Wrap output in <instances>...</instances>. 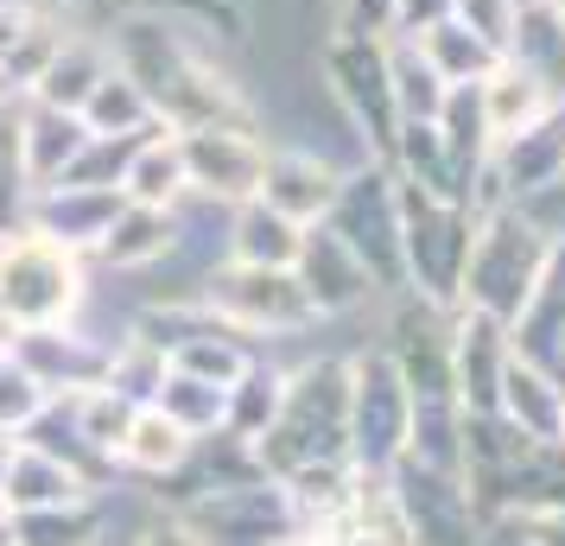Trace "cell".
<instances>
[{
	"label": "cell",
	"instance_id": "obj_1",
	"mask_svg": "<svg viewBox=\"0 0 565 546\" xmlns=\"http://www.w3.org/2000/svg\"><path fill=\"white\" fill-rule=\"evenodd\" d=\"M108 52L147 89L159 128L179 133V128H204V121H255V96L216 57V39L179 26L166 13H115Z\"/></svg>",
	"mask_w": 565,
	"mask_h": 546
},
{
	"label": "cell",
	"instance_id": "obj_2",
	"mask_svg": "<svg viewBox=\"0 0 565 546\" xmlns=\"http://www.w3.org/2000/svg\"><path fill=\"white\" fill-rule=\"evenodd\" d=\"M248 451H255V464L267 477H292L299 464L350 458V368L337 356L286 368L280 414L267 419V432Z\"/></svg>",
	"mask_w": 565,
	"mask_h": 546
},
{
	"label": "cell",
	"instance_id": "obj_3",
	"mask_svg": "<svg viewBox=\"0 0 565 546\" xmlns=\"http://www.w3.org/2000/svg\"><path fill=\"white\" fill-rule=\"evenodd\" d=\"M546 255H553V235L540 229L521 204L477 210V235H470V260H463V280H458V306L514 324L540 280V267H546Z\"/></svg>",
	"mask_w": 565,
	"mask_h": 546
},
{
	"label": "cell",
	"instance_id": "obj_4",
	"mask_svg": "<svg viewBox=\"0 0 565 546\" xmlns=\"http://www.w3.org/2000/svg\"><path fill=\"white\" fill-rule=\"evenodd\" d=\"M89 306V260L57 248L39 229L0 235V338L7 331H39V324H71Z\"/></svg>",
	"mask_w": 565,
	"mask_h": 546
},
{
	"label": "cell",
	"instance_id": "obj_5",
	"mask_svg": "<svg viewBox=\"0 0 565 546\" xmlns=\"http://www.w3.org/2000/svg\"><path fill=\"white\" fill-rule=\"evenodd\" d=\"M394 184H401V292L458 312V280L470 260L477 210L458 197H438V191H419L407 179Z\"/></svg>",
	"mask_w": 565,
	"mask_h": 546
},
{
	"label": "cell",
	"instance_id": "obj_6",
	"mask_svg": "<svg viewBox=\"0 0 565 546\" xmlns=\"http://www.w3.org/2000/svg\"><path fill=\"white\" fill-rule=\"evenodd\" d=\"M311 64H318V83H324L331 108L350 121V133L362 140V153L387 159L394 128H401V115H394V83H387V39L324 32Z\"/></svg>",
	"mask_w": 565,
	"mask_h": 546
},
{
	"label": "cell",
	"instance_id": "obj_7",
	"mask_svg": "<svg viewBox=\"0 0 565 546\" xmlns=\"http://www.w3.org/2000/svg\"><path fill=\"white\" fill-rule=\"evenodd\" d=\"M191 299H204L210 318H223L230 331L242 338H299L318 324V306H311V292L299 287V274L292 267H242V260H216L198 292Z\"/></svg>",
	"mask_w": 565,
	"mask_h": 546
},
{
	"label": "cell",
	"instance_id": "obj_8",
	"mask_svg": "<svg viewBox=\"0 0 565 546\" xmlns=\"http://www.w3.org/2000/svg\"><path fill=\"white\" fill-rule=\"evenodd\" d=\"M324 223L362 255L375 292H401V184L387 172V159H362L343 172Z\"/></svg>",
	"mask_w": 565,
	"mask_h": 546
},
{
	"label": "cell",
	"instance_id": "obj_9",
	"mask_svg": "<svg viewBox=\"0 0 565 546\" xmlns=\"http://www.w3.org/2000/svg\"><path fill=\"white\" fill-rule=\"evenodd\" d=\"M343 368H350V464L394 470L407 458V426H413L407 375L387 350H356Z\"/></svg>",
	"mask_w": 565,
	"mask_h": 546
},
{
	"label": "cell",
	"instance_id": "obj_10",
	"mask_svg": "<svg viewBox=\"0 0 565 546\" xmlns=\"http://www.w3.org/2000/svg\"><path fill=\"white\" fill-rule=\"evenodd\" d=\"M179 521L204 546H274L299 534V508L280 477H242L210 495H191V502H179Z\"/></svg>",
	"mask_w": 565,
	"mask_h": 546
},
{
	"label": "cell",
	"instance_id": "obj_11",
	"mask_svg": "<svg viewBox=\"0 0 565 546\" xmlns=\"http://www.w3.org/2000/svg\"><path fill=\"white\" fill-rule=\"evenodd\" d=\"M184 153V191L204 204H248L260 197V172H267V140L255 121H204V128H179Z\"/></svg>",
	"mask_w": 565,
	"mask_h": 546
},
{
	"label": "cell",
	"instance_id": "obj_12",
	"mask_svg": "<svg viewBox=\"0 0 565 546\" xmlns=\"http://www.w3.org/2000/svg\"><path fill=\"white\" fill-rule=\"evenodd\" d=\"M7 350L13 363L26 368L39 394H83V388H103L108 382V338H89L83 318L71 324H39V331H7Z\"/></svg>",
	"mask_w": 565,
	"mask_h": 546
},
{
	"label": "cell",
	"instance_id": "obj_13",
	"mask_svg": "<svg viewBox=\"0 0 565 546\" xmlns=\"http://www.w3.org/2000/svg\"><path fill=\"white\" fill-rule=\"evenodd\" d=\"M387 495L407 521L413 546H470V490L451 470H426L401 458L387 470Z\"/></svg>",
	"mask_w": 565,
	"mask_h": 546
},
{
	"label": "cell",
	"instance_id": "obj_14",
	"mask_svg": "<svg viewBox=\"0 0 565 546\" xmlns=\"http://www.w3.org/2000/svg\"><path fill=\"white\" fill-rule=\"evenodd\" d=\"M514 343L509 324L489 312L458 306L451 312V394L463 414H495L502 407V368H509Z\"/></svg>",
	"mask_w": 565,
	"mask_h": 546
},
{
	"label": "cell",
	"instance_id": "obj_15",
	"mask_svg": "<svg viewBox=\"0 0 565 546\" xmlns=\"http://www.w3.org/2000/svg\"><path fill=\"white\" fill-rule=\"evenodd\" d=\"M343 159L318 153V147H267V172H260V204H274L280 216H292L299 229L324 223L343 184Z\"/></svg>",
	"mask_w": 565,
	"mask_h": 546
},
{
	"label": "cell",
	"instance_id": "obj_16",
	"mask_svg": "<svg viewBox=\"0 0 565 546\" xmlns=\"http://www.w3.org/2000/svg\"><path fill=\"white\" fill-rule=\"evenodd\" d=\"M489 179L502 184V197H534L546 184H565V96L540 121L489 147Z\"/></svg>",
	"mask_w": 565,
	"mask_h": 546
},
{
	"label": "cell",
	"instance_id": "obj_17",
	"mask_svg": "<svg viewBox=\"0 0 565 546\" xmlns=\"http://www.w3.org/2000/svg\"><path fill=\"white\" fill-rule=\"evenodd\" d=\"M292 274H299V287L311 292L318 318L356 312L362 299L375 292L369 267H362V255L331 229V223H311V229H306V242H299V260H292Z\"/></svg>",
	"mask_w": 565,
	"mask_h": 546
},
{
	"label": "cell",
	"instance_id": "obj_18",
	"mask_svg": "<svg viewBox=\"0 0 565 546\" xmlns=\"http://www.w3.org/2000/svg\"><path fill=\"white\" fill-rule=\"evenodd\" d=\"M115 210H121V191H108V184H45L26 210V229L52 235L57 248L89 260L115 223Z\"/></svg>",
	"mask_w": 565,
	"mask_h": 546
},
{
	"label": "cell",
	"instance_id": "obj_19",
	"mask_svg": "<svg viewBox=\"0 0 565 546\" xmlns=\"http://www.w3.org/2000/svg\"><path fill=\"white\" fill-rule=\"evenodd\" d=\"M172 242H179V204H134V197H121V210H115V223H108V235L96 242V267H115V274H153L159 260L172 255Z\"/></svg>",
	"mask_w": 565,
	"mask_h": 546
},
{
	"label": "cell",
	"instance_id": "obj_20",
	"mask_svg": "<svg viewBox=\"0 0 565 546\" xmlns=\"http://www.w3.org/2000/svg\"><path fill=\"white\" fill-rule=\"evenodd\" d=\"M96 495V477H83L77 464H64L39 445H13V464L0 477V508L20 515V508H57V502H77Z\"/></svg>",
	"mask_w": 565,
	"mask_h": 546
},
{
	"label": "cell",
	"instance_id": "obj_21",
	"mask_svg": "<svg viewBox=\"0 0 565 546\" xmlns=\"http://www.w3.org/2000/svg\"><path fill=\"white\" fill-rule=\"evenodd\" d=\"M115 71V52H108V32H64V45L52 52V64L39 71V83H32L26 103H52V108H71L77 115L83 103H89V89Z\"/></svg>",
	"mask_w": 565,
	"mask_h": 546
},
{
	"label": "cell",
	"instance_id": "obj_22",
	"mask_svg": "<svg viewBox=\"0 0 565 546\" xmlns=\"http://www.w3.org/2000/svg\"><path fill=\"white\" fill-rule=\"evenodd\" d=\"M13 115H20L26 172H32V184L45 191V184H57L64 172H71V159L83 153L89 128H83V115H71V108H52V103H13Z\"/></svg>",
	"mask_w": 565,
	"mask_h": 546
},
{
	"label": "cell",
	"instance_id": "obj_23",
	"mask_svg": "<svg viewBox=\"0 0 565 546\" xmlns=\"http://www.w3.org/2000/svg\"><path fill=\"white\" fill-rule=\"evenodd\" d=\"M495 414L509 419V426H521L527 439L559 445L565 382L559 375H546L540 363H527V356H509V368H502V407H495Z\"/></svg>",
	"mask_w": 565,
	"mask_h": 546
},
{
	"label": "cell",
	"instance_id": "obj_24",
	"mask_svg": "<svg viewBox=\"0 0 565 546\" xmlns=\"http://www.w3.org/2000/svg\"><path fill=\"white\" fill-rule=\"evenodd\" d=\"M299 242H306V229H299L292 216H280L274 204H260V197L235 204L230 229H223V248H230V260H242V267H292V260H299Z\"/></svg>",
	"mask_w": 565,
	"mask_h": 546
},
{
	"label": "cell",
	"instance_id": "obj_25",
	"mask_svg": "<svg viewBox=\"0 0 565 546\" xmlns=\"http://www.w3.org/2000/svg\"><path fill=\"white\" fill-rule=\"evenodd\" d=\"M191 432H184L179 419H166L147 400V407H134V419H128V439L115 445V470H134V477H153V483H166L172 470L191 458Z\"/></svg>",
	"mask_w": 565,
	"mask_h": 546
},
{
	"label": "cell",
	"instance_id": "obj_26",
	"mask_svg": "<svg viewBox=\"0 0 565 546\" xmlns=\"http://www.w3.org/2000/svg\"><path fill=\"white\" fill-rule=\"evenodd\" d=\"M477 96H483L489 147H495V140H509V133H521L527 121H540L546 108L559 103V96H553V89H546L534 71H521V64H509V57H502V64H495V71L477 83Z\"/></svg>",
	"mask_w": 565,
	"mask_h": 546
},
{
	"label": "cell",
	"instance_id": "obj_27",
	"mask_svg": "<svg viewBox=\"0 0 565 546\" xmlns=\"http://www.w3.org/2000/svg\"><path fill=\"white\" fill-rule=\"evenodd\" d=\"M121 197L134 204H184L191 191H184V153H179V133L172 128H153L134 140L128 153V172H121Z\"/></svg>",
	"mask_w": 565,
	"mask_h": 546
},
{
	"label": "cell",
	"instance_id": "obj_28",
	"mask_svg": "<svg viewBox=\"0 0 565 546\" xmlns=\"http://www.w3.org/2000/svg\"><path fill=\"white\" fill-rule=\"evenodd\" d=\"M103 534H108L103 495H77V502H57V508H20L13 515L20 546H103Z\"/></svg>",
	"mask_w": 565,
	"mask_h": 546
},
{
	"label": "cell",
	"instance_id": "obj_29",
	"mask_svg": "<svg viewBox=\"0 0 565 546\" xmlns=\"http://www.w3.org/2000/svg\"><path fill=\"white\" fill-rule=\"evenodd\" d=\"M413 45L426 52V64H433L445 83H483L495 64H502V52H489L483 39L470 26H458L451 13H438V20H426L419 32H407Z\"/></svg>",
	"mask_w": 565,
	"mask_h": 546
},
{
	"label": "cell",
	"instance_id": "obj_30",
	"mask_svg": "<svg viewBox=\"0 0 565 546\" xmlns=\"http://www.w3.org/2000/svg\"><path fill=\"white\" fill-rule=\"evenodd\" d=\"M153 407L166 419H179L191 439H216V432H223V419H230V388H216V382H204V375L166 363V382H159Z\"/></svg>",
	"mask_w": 565,
	"mask_h": 546
},
{
	"label": "cell",
	"instance_id": "obj_31",
	"mask_svg": "<svg viewBox=\"0 0 565 546\" xmlns=\"http://www.w3.org/2000/svg\"><path fill=\"white\" fill-rule=\"evenodd\" d=\"M509 64L521 71H534L553 96H565V20L540 0V7H521V20H514V39H509Z\"/></svg>",
	"mask_w": 565,
	"mask_h": 546
},
{
	"label": "cell",
	"instance_id": "obj_32",
	"mask_svg": "<svg viewBox=\"0 0 565 546\" xmlns=\"http://www.w3.org/2000/svg\"><path fill=\"white\" fill-rule=\"evenodd\" d=\"M83 115V128L89 133H128V140H140V133H153L159 128V115H153V103H147V89L115 64L96 89H89V103L77 108Z\"/></svg>",
	"mask_w": 565,
	"mask_h": 546
},
{
	"label": "cell",
	"instance_id": "obj_33",
	"mask_svg": "<svg viewBox=\"0 0 565 546\" xmlns=\"http://www.w3.org/2000/svg\"><path fill=\"white\" fill-rule=\"evenodd\" d=\"M387 83H394V115L401 121H433L438 108H445V89H451L407 32L387 39Z\"/></svg>",
	"mask_w": 565,
	"mask_h": 546
},
{
	"label": "cell",
	"instance_id": "obj_34",
	"mask_svg": "<svg viewBox=\"0 0 565 546\" xmlns=\"http://www.w3.org/2000/svg\"><path fill=\"white\" fill-rule=\"evenodd\" d=\"M280 394H286V368L267 363V356L255 350V363L242 368V382L230 388V419H223V432L255 445L260 432H267V419L280 414Z\"/></svg>",
	"mask_w": 565,
	"mask_h": 546
},
{
	"label": "cell",
	"instance_id": "obj_35",
	"mask_svg": "<svg viewBox=\"0 0 565 546\" xmlns=\"http://www.w3.org/2000/svg\"><path fill=\"white\" fill-rule=\"evenodd\" d=\"M134 407L140 400H128V394H115L103 382V388H83V394H71V414H77V432H83V445L103 458L108 470H115V445L128 439V419H134Z\"/></svg>",
	"mask_w": 565,
	"mask_h": 546
},
{
	"label": "cell",
	"instance_id": "obj_36",
	"mask_svg": "<svg viewBox=\"0 0 565 546\" xmlns=\"http://www.w3.org/2000/svg\"><path fill=\"white\" fill-rule=\"evenodd\" d=\"M39 197V184L26 172V147H20V115L13 103L0 108V235L7 229H26V210Z\"/></svg>",
	"mask_w": 565,
	"mask_h": 546
},
{
	"label": "cell",
	"instance_id": "obj_37",
	"mask_svg": "<svg viewBox=\"0 0 565 546\" xmlns=\"http://www.w3.org/2000/svg\"><path fill=\"white\" fill-rule=\"evenodd\" d=\"M159 382H166V350H159V343H147L140 331L108 343V388L115 394H128V400L147 407L159 394Z\"/></svg>",
	"mask_w": 565,
	"mask_h": 546
},
{
	"label": "cell",
	"instance_id": "obj_38",
	"mask_svg": "<svg viewBox=\"0 0 565 546\" xmlns=\"http://www.w3.org/2000/svg\"><path fill=\"white\" fill-rule=\"evenodd\" d=\"M458 26H470L477 39H483L489 52H509L514 39V20H521V0H451L445 7Z\"/></svg>",
	"mask_w": 565,
	"mask_h": 546
},
{
	"label": "cell",
	"instance_id": "obj_39",
	"mask_svg": "<svg viewBox=\"0 0 565 546\" xmlns=\"http://www.w3.org/2000/svg\"><path fill=\"white\" fill-rule=\"evenodd\" d=\"M39 407H45L39 382H32L26 368L13 363V350L0 343V426H7V432H20V426H26V419L39 414Z\"/></svg>",
	"mask_w": 565,
	"mask_h": 546
},
{
	"label": "cell",
	"instance_id": "obj_40",
	"mask_svg": "<svg viewBox=\"0 0 565 546\" xmlns=\"http://www.w3.org/2000/svg\"><path fill=\"white\" fill-rule=\"evenodd\" d=\"M331 32H362V39H394L401 32V0H337Z\"/></svg>",
	"mask_w": 565,
	"mask_h": 546
},
{
	"label": "cell",
	"instance_id": "obj_41",
	"mask_svg": "<svg viewBox=\"0 0 565 546\" xmlns=\"http://www.w3.org/2000/svg\"><path fill=\"white\" fill-rule=\"evenodd\" d=\"M509 527L521 534V546H565V508L546 502V508H521L509 515Z\"/></svg>",
	"mask_w": 565,
	"mask_h": 546
},
{
	"label": "cell",
	"instance_id": "obj_42",
	"mask_svg": "<svg viewBox=\"0 0 565 546\" xmlns=\"http://www.w3.org/2000/svg\"><path fill=\"white\" fill-rule=\"evenodd\" d=\"M39 7H45V0H0V57L20 45V32L39 20Z\"/></svg>",
	"mask_w": 565,
	"mask_h": 546
},
{
	"label": "cell",
	"instance_id": "obj_43",
	"mask_svg": "<svg viewBox=\"0 0 565 546\" xmlns=\"http://www.w3.org/2000/svg\"><path fill=\"white\" fill-rule=\"evenodd\" d=\"M134 546H204V540H198L179 515H166V521H147V527L134 534Z\"/></svg>",
	"mask_w": 565,
	"mask_h": 546
},
{
	"label": "cell",
	"instance_id": "obj_44",
	"mask_svg": "<svg viewBox=\"0 0 565 546\" xmlns=\"http://www.w3.org/2000/svg\"><path fill=\"white\" fill-rule=\"evenodd\" d=\"M13 445H20V439H13V432L0 426V477H7V464H13Z\"/></svg>",
	"mask_w": 565,
	"mask_h": 546
},
{
	"label": "cell",
	"instance_id": "obj_45",
	"mask_svg": "<svg viewBox=\"0 0 565 546\" xmlns=\"http://www.w3.org/2000/svg\"><path fill=\"white\" fill-rule=\"evenodd\" d=\"M274 546H324V540H318L311 527H299V534H286V540H274Z\"/></svg>",
	"mask_w": 565,
	"mask_h": 546
},
{
	"label": "cell",
	"instance_id": "obj_46",
	"mask_svg": "<svg viewBox=\"0 0 565 546\" xmlns=\"http://www.w3.org/2000/svg\"><path fill=\"white\" fill-rule=\"evenodd\" d=\"M0 546H20L13 540V515H7V508H0Z\"/></svg>",
	"mask_w": 565,
	"mask_h": 546
},
{
	"label": "cell",
	"instance_id": "obj_47",
	"mask_svg": "<svg viewBox=\"0 0 565 546\" xmlns=\"http://www.w3.org/2000/svg\"><path fill=\"white\" fill-rule=\"evenodd\" d=\"M64 7H115V0H64Z\"/></svg>",
	"mask_w": 565,
	"mask_h": 546
},
{
	"label": "cell",
	"instance_id": "obj_48",
	"mask_svg": "<svg viewBox=\"0 0 565 546\" xmlns=\"http://www.w3.org/2000/svg\"><path fill=\"white\" fill-rule=\"evenodd\" d=\"M546 7H553V13H559V20H565V0H546Z\"/></svg>",
	"mask_w": 565,
	"mask_h": 546
},
{
	"label": "cell",
	"instance_id": "obj_49",
	"mask_svg": "<svg viewBox=\"0 0 565 546\" xmlns=\"http://www.w3.org/2000/svg\"><path fill=\"white\" fill-rule=\"evenodd\" d=\"M521 7H540V0H521Z\"/></svg>",
	"mask_w": 565,
	"mask_h": 546
},
{
	"label": "cell",
	"instance_id": "obj_50",
	"mask_svg": "<svg viewBox=\"0 0 565 546\" xmlns=\"http://www.w3.org/2000/svg\"><path fill=\"white\" fill-rule=\"evenodd\" d=\"M0 108H7V103H0Z\"/></svg>",
	"mask_w": 565,
	"mask_h": 546
}]
</instances>
